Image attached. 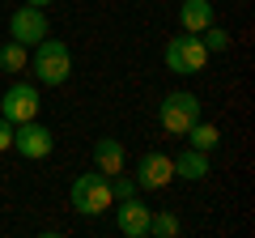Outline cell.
<instances>
[{"label":"cell","mask_w":255,"mask_h":238,"mask_svg":"<svg viewBox=\"0 0 255 238\" xmlns=\"http://www.w3.org/2000/svg\"><path fill=\"white\" fill-rule=\"evenodd\" d=\"M30 73L38 85H64L73 77V51L64 38H38L30 47Z\"/></svg>","instance_id":"cell-1"},{"label":"cell","mask_w":255,"mask_h":238,"mask_svg":"<svg viewBox=\"0 0 255 238\" xmlns=\"http://www.w3.org/2000/svg\"><path fill=\"white\" fill-rule=\"evenodd\" d=\"M68 200H73L77 213H85V217H98V213H107L111 204H115V196H111V179H107L102 170L77 174L73 187H68Z\"/></svg>","instance_id":"cell-2"},{"label":"cell","mask_w":255,"mask_h":238,"mask_svg":"<svg viewBox=\"0 0 255 238\" xmlns=\"http://www.w3.org/2000/svg\"><path fill=\"white\" fill-rule=\"evenodd\" d=\"M196 119H204V107H200V98L187 94V90H170L162 98V107H157V123H162V132H170V136H183Z\"/></svg>","instance_id":"cell-3"},{"label":"cell","mask_w":255,"mask_h":238,"mask_svg":"<svg viewBox=\"0 0 255 238\" xmlns=\"http://www.w3.org/2000/svg\"><path fill=\"white\" fill-rule=\"evenodd\" d=\"M162 60H166V68H170V73L196 77L204 64H209V51H204L200 34H179V38H170V43H166Z\"/></svg>","instance_id":"cell-4"},{"label":"cell","mask_w":255,"mask_h":238,"mask_svg":"<svg viewBox=\"0 0 255 238\" xmlns=\"http://www.w3.org/2000/svg\"><path fill=\"white\" fill-rule=\"evenodd\" d=\"M38 85L34 81H13L9 90L0 94V115L9 119V123H26V119H38Z\"/></svg>","instance_id":"cell-5"},{"label":"cell","mask_w":255,"mask_h":238,"mask_svg":"<svg viewBox=\"0 0 255 238\" xmlns=\"http://www.w3.org/2000/svg\"><path fill=\"white\" fill-rule=\"evenodd\" d=\"M51 128L47 123H38V119H26V123H13V149H17L26 162H43V157H51Z\"/></svg>","instance_id":"cell-6"},{"label":"cell","mask_w":255,"mask_h":238,"mask_svg":"<svg viewBox=\"0 0 255 238\" xmlns=\"http://www.w3.org/2000/svg\"><path fill=\"white\" fill-rule=\"evenodd\" d=\"M136 187H145V192H162V187L174 183V157L162 153V149H149L145 157L136 162Z\"/></svg>","instance_id":"cell-7"},{"label":"cell","mask_w":255,"mask_h":238,"mask_svg":"<svg viewBox=\"0 0 255 238\" xmlns=\"http://www.w3.org/2000/svg\"><path fill=\"white\" fill-rule=\"evenodd\" d=\"M47 34H51V26H47V13L38 9V4H21L9 17V38H17L21 47H34L38 38H47Z\"/></svg>","instance_id":"cell-8"},{"label":"cell","mask_w":255,"mask_h":238,"mask_svg":"<svg viewBox=\"0 0 255 238\" xmlns=\"http://www.w3.org/2000/svg\"><path fill=\"white\" fill-rule=\"evenodd\" d=\"M115 209V230L119 234H128V238H145L149 234V204L145 200H136V196H128V200H115L111 204Z\"/></svg>","instance_id":"cell-9"},{"label":"cell","mask_w":255,"mask_h":238,"mask_svg":"<svg viewBox=\"0 0 255 238\" xmlns=\"http://www.w3.org/2000/svg\"><path fill=\"white\" fill-rule=\"evenodd\" d=\"M217 21V9H213V0H183L179 4V26L183 34H200L204 26Z\"/></svg>","instance_id":"cell-10"},{"label":"cell","mask_w":255,"mask_h":238,"mask_svg":"<svg viewBox=\"0 0 255 238\" xmlns=\"http://www.w3.org/2000/svg\"><path fill=\"white\" fill-rule=\"evenodd\" d=\"M124 145H119L115 136H98L94 140V170H102V174H119L124 170Z\"/></svg>","instance_id":"cell-11"},{"label":"cell","mask_w":255,"mask_h":238,"mask_svg":"<svg viewBox=\"0 0 255 238\" xmlns=\"http://www.w3.org/2000/svg\"><path fill=\"white\" fill-rule=\"evenodd\" d=\"M204 174H209V153H200V149H183L179 157H174V179H187V183H200Z\"/></svg>","instance_id":"cell-12"},{"label":"cell","mask_w":255,"mask_h":238,"mask_svg":"<svg viewBox=\"0 0 255 238\" xmlns=\"http://www.w3.org/2000/svg\"><path fill=\"white\" fill-rule=\"evenodd\" d=\"M30 64V47H21L17 38H9V43H0V73H26Z\"/></svg>","instance_id":"cell-13"},{"label":"cell","mask_w":255,"mask_h":238,"mask_svg":"<svg viewBox=\"0 0 255 238\" xmlns=\"http://www.w3.org/2000/svg\"><path fill=\"white\" fill-rule=\"evenodd\" d=\"M183 136L191 140V149H200V153H213V149L221 145V132H217V123H204V119H196Z\"/></svg>","instance_id":"cell-14"},{"label":"cell","mask_w":255,"mask_h":238,"mask_svg":"<svg viewBox=\"0 0 255 238\" xmlns=\"http://www.w3.org/2000/svg\"><path fill=\"white\" fill-rule=\"evenodd\" d=\"M179 217H174V213H149V234L153 238H174L179 234Z\"/></svg>","instance_id":"cell-15"},{"label":"cell","mask_w":255,"mask_h":238,"mask_svg":"<svg viewBox=\"0 0 255 238\" xmlns=\"http://www.w3.org/2000/svg\"><path fill=\"white\" fill-rule=\"evenodd\" d=\"M200 43H204V51H209V55H217V51H230V34L217 26V21L200 30Z\"/></svg>","instance_id":"cell-16"},{"label":"cell","mask_w":255,"mask_h":238,"mask_svg":"<svg viewBox=\"0 0 255 238\" xmlns=\"http://www.w3.org/2000/svg\"><path fill=\"white\" fill-rule=\"evenodd\" d=\"M107 179H111V196H115V200H128V196L140 192L136 179H132V174H124V170H119V174H107Z\"/></svg>","instance_id":"cell-17"},{"label":"cell","mask_w":255,"mask_h":238,"mask_svg":"<svg viewBox=\"0 0 255 238\" xmlns=\"http://www.w3.org/2000/svg\"><path fill=\"white\" fill-rule=\"evenodd\" d=\"M4 149H13V123L0 115V153H4Z\"/></svg>","instance_id":"cell-18"},{"label":"cell","mask_w":255,"mask_h":238,"mask_svg":"<svg viewBox=\"0 0 255 238\" xmlns=\"http://www.w3.org/2000/svg\"><path fill=\"white\" fill-rule=\"evenodd\" d=\"M26 4H38V9H43V4H51V0H26Z\"/></svg>","instance_id":"cell-19"}]
</instances>
